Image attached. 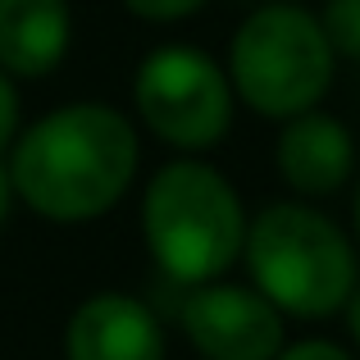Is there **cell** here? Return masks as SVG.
<instances>
[{"label": "cell", "mask_w": 360, "mask_h": 360, "mask_svg": "<svg viewBox=\"0 0 360 360\" xmlns=\"http://www.w3.org/2000/svg\"><path fill=\"white\" fill-rule=\"evenodd\" d=\"M333 69L338 51L324 23L301 5L269 0L238 23L224 73L246 110L283 123L292 115L319 110V101L333 87Z\"/></svg>", "instance_id": "obj_4"}, {"label": "cell", "mask_w": 360, "mask_h": 360, "mask_svg": "<svg viewBox=\"0 0 360 360\" xmlns=\"http://www.w3.org/2000/svg\"><path fill=\"white\" fill-rule=\"evenodd\" d=\"M183 338L201 360H274L288 347L283 310L246 283H201L178 306Z\"/></svg>", "instance_id": "obj_6"}, {"label": "cell", "mask_w": 360, "mask_h": 360, "mask_svg": "<svg viewBox=\"0 0 360 360\" xmlns=\"http://www.w3.org/2000/svg\"><path fill=\"white\" fill-rule=\"evenodd\" d=\"M141 141L128 115L101 101H73L27 123L9 146L14 201L51 224H87L128 196Z\"/></svg>", "instance_id": "obj_1"}, {"label": "cell", "mask_w": 360, "mask_h": 360, "mask_svg": "<svg viewBox=\"0 0 360 360\" xmlns=\"http://www.w3.org/2000/svg\"><path fill=\"white\" fill-rule=\"evenodd\" d=\"M347 328H352V338H356V347H360V283H356L352 301H347Z\"/></svg>", "instance_id": "obj_15"}, {"label": "cell", "mask_w": 360, "mask_h": 360, "mask_svg": "<svg viewBox=\"0 0 360 360\" xmlns=\"http://www.w3.org/2000/svg\"><path fill=\"white\" fill-rule=\"evenodd\" d=\"M137 119L174 150H210L233 128V82L224 64L192 46H160L132 78Z\"/></svg>", "instance_id": "obj_5"}, {"label": "cell", "mask_w": 360, "mask_h": 360, "mask_svg": "<svg viewBox=\"0 0 360 360\" xmlns=\"http://www.w3.org/2000/svg\"><path fill=\"white\" fill-rule=\"evenodd\" d=\"M18 115H23V105H18V87H14V78L0 69V150L14 146V137H18Z\"/></svg>", "instance_id": "obj_12"}, {"label": "cell", "mask_w": 360, "mask_h": 360, "mask_svg": "<svg viewBox=\"0 0 360 360\" xmlns=\"http://www.w3.org/2000/svg\"><path fill=\"white\" fill-rule=\"evenodd\" d=\"M356 233H360V183H356Z\"/></svg>", "instance_id": "obj_16"}, {"label": "cell", "mask_w": 360, "mask_h": 360, "mask_svg": "<svg viewBox=\"0 0 360 360\" xmlns=\"http://www.w3.org/2000/svg\"><path fill=\"white\" fill-rule=\"evenodd\" d=\"M9 210H14V183H9V165L0 160V224L9 219Z\"/></svg>", "instance_id": "obj_14"}, {"label": "cell", "mask_w": 360, "mask_h": 360, "mask_svg": "<svg viewBox=\"0 0 360 360\" xmlns=\"http://www.w3.org/2000/svg\"><path fill=\"white\" fill-rule=\"evenodd\" d=\"M319 23H324V32H328L338 55L360 60V0H328Z\"/></svg>", "instance_id": "obj_10"}, {"label": "cell", "mask_w": 360, "mask_h": 360, "mask_svg": "<svg viewBox=\"0 0 360 360\" xmlns=\"http://www.w3.org/2000/svg\"><path fill=\"white\" fill-rule=\"evenodd\" d=\"M73 41L69 0H0V69L9 78H46Z\"/></svg>", "instance_id": "obj_9"}, {"label": "cell", "mask_w": 360, "mask_h": 360, "mask_svg": "<svg viewBox=\"0 0 360 360\" xmlns=\"http://www.w3.org/2000/svg\"><path fill=\"white\" fill-rule=\"evenodd\" d=\"M201 5H210V0H123V9L141 23H183Z\"/></svg>", "instance_id": "obj_11"}, {"label": "cell", "mask_w": 360, "mask_h": 360, "mask_svg": "<svg viewBox=\"0 0 360 360\" xmlns=\"http://www.w3.org/2000/svg\"><path fill=\"white\" fill-rule=\"evenodd\" d=\"M242 260L251 288L292 319L338 315L360 283L352 238L310 201L264 205L246 224Z\"/></svg>", "instance_id": "obj_3"}, {"label": "cell", "mask_w": 360, "mask_h": 360, "mask_svg": "<svg viewBox=\"0 0 360 360\" xmlns=\"http://www.w3.org/2000/svg\"><path fill=\"white\" fill-rule=\"evenodd\" d=\"M274 360H356L347 347H338V342H328V338H306V342H292V347H283Z\"/></svg>", "instance_id": "obj_13"}, {"label": "cell", "mask_w": 360, "mask_h": 360, "mask_svg": "<svg viewBox=\"0 0 360 360\" xmlns=\"http://www.w3.org/2000/svg\"><path fill=\"white\" fill-rule=\"evenodd\" d=\"M165 324L128 292H96L69 315L64 360H165Z\"/></svg>", "instance_id": "obj_7"}, {"label": "cell", "mask_w": 360, "mask_h": 360, "mask_svg": "<svg viewBox=\"0 0 360 360\" xmlns=\"http://www.w3.org/2000/svg\"><path fill=\"white\" fill-rule=\"evenodd\" d=\"M274 165L301 201H319L352 183L356 141L342 119L324 115V110H306V115L283 119V132L274 141Z\"/></svg>", "instance_id": "obj_8"}, {"label": "cell", "mask_w": 360, "mask_h": 360, "mask_svg": "<svg viewBox=\"0 0 360 360\" xmlns=\"http://www.w3.org/2000/svg\"><path fill=\"white\" fill-rule=\"evenodd\" d=\"M246 205L238 187L196 155L169 160L141 192V233L160 274L183 288L214 283L242 260Z\"/></svg>", "instance_id": "obj_2"}]
</instances>
